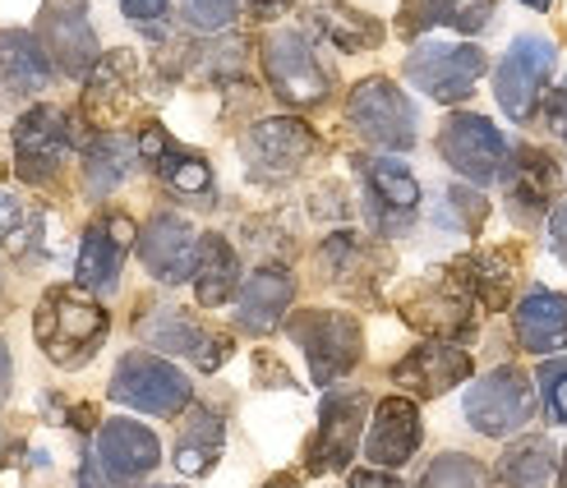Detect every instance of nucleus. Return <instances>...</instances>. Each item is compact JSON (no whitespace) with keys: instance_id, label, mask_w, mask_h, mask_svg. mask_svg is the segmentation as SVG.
Listing matches in <instances>:
<instances>
[{"instance_id":"nucleus-32","label":"nucleus","mask_w":567,"mask_h":488,"mask_svg":"<svg viewBox=\"0 0 567 488\" xmlns=\"http://www.w3.org/2000/svg\"><path fill=\"white\" fill-rule=\"evenodd\" d=\"M221 443H226V428H221V415L208 411V406H194L189 419L181 424V438H176V470L181 475H208L221 456Z\"/></svg>"},{"instance_id":"nucleus-44","label":"nucleus","mask_w":567,"mask_h":488,"mask_svg":"<svg viewBox=\"0 0 567 488\" xmlns=\"http://www.w3.org/2000/svg\"><path fill=\"white\" fill-rule=\"evenodd\" d=\"M111 479L102 475V466H97V456H89V461H83V470H79V488H106Z\"/></svg>"},{"instance_id":"nucleus-28","label":"nucleus","mask_w":567,"mask_h":488,"mask_svg":"<svg viewBox=\"0 0 567 488\" xmlns=\"http://www.w3.org/2000/svg\"><path fill=\"white\" fill-rule=\"evenodd\" d=\"M291 295H296V281L281 272V268H264L245 281V291L236 300V323L245 332H268L281 323V313L291 309Z\"/></svg>"},{"instance_id":"nucleus-10","label":"nucleus","mask_w":567,"mask_h":488,"mask_svg":"<svg viewBox=\"0 0 567 488\" xmlns=\"http://www.w3.org/2000/svg\"><path fill=\"white\" fill-rule=\"evenodd\" d=\"M554 61H558V51H554L549 38L526 33V38H517L513 46H507V55L494 70V97L513 121H530V111L540 106V93H545V83L554 74Z\"/></svg>"},{"instance_id":"nucleus-45","label":"nucleus","mask_w":567,"mask_h":488,"mask_svg":"<svg viewBox=\"0 0 567 488\" xmlns=\"http://www.w3.org/2000/svg\"><path fill=\"white\" fill-rule=\"evenodd\" d=\"M296 6V0H249V10L259 14V19H272V14H287Z\"/></svg>"},{"instance_id":"nucleus-15","label":"nucleus","mask_w":567,"mask_h":488,"mask_svg":"<svg viewBox=\"0 0 567 488\" xmlns=\"http://www.w3.org/2000/svg\"><path fill=\"white\" fill-rule=\"evenodd\" d=\"M138 258L162 285H181L194 277L198 263V231L181 212H157L138 231Z\"/></svg>"},{"instance_id":"nucleus-4","label":"nucleus","mask_w":567,"mask_h":488,"mask_svg":"<svg viewBox=\"0 0 567 488\" xmlns=\"http://www.w3.org/2000/svg\"><path fill=\"white\" fill-rule=\"evenodd\" d=\"M189 378L176 368V364H166L162 355H144V351H134L116 364V373H111V401H121V406L130 411H144V415H157V419H172L189 406Z\"/></svg>"},{"instance_id":"nucleus-33","label":"nucleus","mask_w":567,"mask_h":488,"mask_svg":"<svg viewBox=\"0 0 567 488\" xmlns=\"http://www.w3.org/2000/svg\"><path fill=\"white\" fill-rule=\"evenodd\" d=\"M315 19V28L332 42V46H342V51H370L383 42V23L370 19V14H360L351 6H342V0H319V10L309 14Z\"/></svg>"},{"instance_id":"nucleus-36","label":"nucleus","mask_w":567,"mask_h":488,"mask_svg":"<svg viewBox=\"0 0 567 488\" xmlns=\"http://www.w3.org/2000/svg\"><path fill=\"white\" fill-rule=\"evenodd\" d=\"M420 488H485V466L471 461L462 451H443L439 461L424 470Z\"/></svg>"},{"instance_id":"nucleus-50","label":"nucleus","mask_w":567,"mask_h":488,"mask_svg":"<svg viewBox=\"0 0 567 488\" xmlns=\"http://www.w3.org/2000/svg\"><path fill=\"white\" fill-rule=\"evenodd\" d=\"M0 447H6V434H0Z\"/></svg>"},{"instance_id":"nucleus-41","label":"nucleus","mask_w":567,"mask_h":488,"mask_svg":"<svg viewBox=\"0 0 567 488\" xmlns=\"http://www.w3.org/2000/svg\"><path fill=\"white\" fill-rule=\"evenodd\" d=\"M549 236H554V253L563 258V268H567V198H558L554 212H549Z\"/></svg>"},{"instance_id":"nucleus-39","label":"nucleus","mask_w":567,"mask_h":488,"mask_svg":"<svg viewBox=\"0 0 567 488\" xmlns=\"http://www.w3.org/2000/svg\"><path fill=\"white\" fill-rule=\"evenodd\" d=\"M121 10H125V19H134V23H157V19H166V10H172V0H121Z\"/></svg>"},{"instance_id":"nucleus-43","label":"nucleus","mask_w":567,"mask_h":488,"mask_svg":"<svg viewBox=\"0 0 567 488\" xmlns=\"http://www.w3.org/2000/svg\"><path fill=\"white\" fill-rule=\"evenodd\" d=\"M10 387H14V364H10V346L0 341V406L10 401Z\"/></svg>"},{"instance_id":"nucleus-42","label":"nucleus","mask_w":567,"mask_h":488,"mask_svg":"<svg viewBox=\"0 0 567 488\" xmlns=\"http://www.w3.org/2000/svg\"><path fill=\"white\" fill-rule=\"evenodd\" d=\"M351 488H402V484H396L392 475H383V470H355Z\"/></svg>"},{"instance_id":"nucleus-35","label":"nucleus","mask_w":567,"mask_h":488,"mask_svg":"<svg viewBox=\"0 0 567 488\" xmlns=\"http://www.w3.org/2000/svg\"><path fill=\"white\" fill-rule=\"evenodd\" d=\"M0 245L19 258L42 253V217L33 208H23L14 194L0 189Z\"/></svg>"},{"instance_id":"nucleus-38","label":"nucleus","mask_w":567,"mask_h":488,"mask_svg":"<svg viewBox=\"0 0 567 488\" xmlns=\"http://www.w3.org/2000/svg\"><path fill=\"white\" fill-rule=\"evenodd\" d=\"M236 10H240V0H189V19L198 28H226L236 19Z\"/></svg>"},{"instance_id":"nucleus-12","label":"nucleus","mask_w":567,"mask_h":488,"mask_svg":"<svg viewBox=\"0 0 567 488\" xmlns=\"http://www.w3.org/2000/svg\"><path fill=\"white\" fill-rule=\"evenodd\" d=\"M396 309H402V319L420 332H434V336L471 332V285H466L462 268L430 272L396 300Z\"/></svg>"},{"instance_id":"nucleus-17","label":"nucleus","mask_w":567,"mask_h":488,"mask_svg":"<svg viewBox=\"0 0 567 488\" xmlns=\"http://www.w3.org/2000/svg\"><path fill=\"white\" fill-rule=\"evenodd\" d=\"M138 336H144L153 351L185 355L198 368H217L226 360V351H231V341L213 336L204 323H194L185 309H153L148 319H138Z\"/></svg>"},{"instance_id":"nucleus-49","label":"nucleus","mask_w":567,"mask_h":488,"mask_svg":"<svg viewBox=\"0 0 567 488\" xmlns=\"http://www.w3.org/2000/svg\"><path fill=\"white\" fill-rule=\"evenodd\" d=\"M0 313H6V277H0Z\"/></svg>"},{"instance_id":"nucleus-8","label":"nucleus","mask_w":567,"mask_h":488,"mask_svg":"<svg viewBox=\"0 0 567 488\" xmlns=\"http://www.w3.org/2000/svg\"><path fill=\"white\" fill-rule=\"evenodd\" d=\"M530 411H535V387L517 364L485 373V378L466 392V419L475 434H485V438L517 434V428L530 424Z\"/></svg>"},{"instance_id":"nucleus-16","label":"nucleus","mask_w":567,"mask_h":488,"mask_svg":"<svg viewBox=\"0 0 567 488\" xmlns=\"http://www.w3.org/2000/svg\"><path fill=\"white\" fill-rule=\"evenodd\" d=\"M93 456H97V466H102V475H106L111 484H138L144 475L157 470L162 443H157L153 428L134 424V419H106V424L97 428Z\"/></svg>"},{"instance_id":"nucleus-23","label":"nucleus","mask_w":567,"mask_h":488,"mask_svg":"<svg viewBox=\"0 0 567 488\" xmlns=\"http://www.w3.org/2000/svg\"><path fill=\"white\" fill-rule=\"evenodd\" d=\"M364 180H370V194H374V226L379 231H388V236L406 231L415 208H420V180L392 157L364 162Z\"/></svg>"},{"instance_id":"nucleus-29","label":"nucleus","mask_w":567,"mask_h":488,"mask_svg":"<svg viewBox=\"0 0 567 488\" xmlns=\"http://www.w3.org/2000/svg\"><path fill=\"white\" fill-rule=\"evenodd\" d=\"M138 166V143L125 134H97L83 148V189L89 198H106L111 189H121L130 180V170Z\"/></svg>"},{"instance_id":"nucleus-6","label":"nucleus","mask_w":567,"mask_h":488,"mask_svg":"<svg viewBox=\"0 0 567 488\" xmlns=\"http://www.w3.org/2000/svg\"><path fill=\"white\" fill-rule=\"evenodd\" d=\"M347 121L360 129L364 143H374V148H388V153L415 148V106L388 79L355 83L347 97Z\"/></svg>"},{"instance_id":"nucleus-9","label":"nucleus","mask_w":567,"mask_h":488,"mask_svg":"<svg viewBox=\"0 0 567 488\" xmlns=\"http://www.w3.org/2000/svg\"><path fill=\"white\" fill-rule=\"evenodd\" d=\"M485 51L480 46H457V42H420L406 55V79L424 97L434 102H462L485 74Z\"/></svg>"},{"instance_id":"nucleus-19","label":"nucleus","mask_w":567,"mask_h":488,"mask_svg":"<svg viewBox=\"0 0 567 488\" xmlns=\"http://www.w3.org/2000/svg\"><path fill=\"white\" fill-rule=\"evenodd\" d=\"M466 378H471V355L457 351V346H447V341H424V346H415L402 364L392 368V383L415 392L420 401L443 396V392H452Z\"/></svg>"},{"instance_id":"nucleus-24","label":"nucleus","mask_w":567,"mask_h":488,"mask_svg":"<svg viewBox=\"0 0 567 488\" xmlns=\"http://www.w3.org/2000/svg\"><path fill=\"white\" fill-rule=\"evenodd\" d=\"M55 65L47 61V51L38 33L23 28H0V93L10 97H33L51 83Z\"/></svg>"},{"instance_id":"nucleus-13","label":"nucleus","mask_w":567,"mask_h":488,"mask_svg":"<svg viewBox=\"0 0 567 488\" xmlns=\"http://www.w3.org/2000/svg\"><path fill=\"white\" fill-rule=\"evenodd\" d=\"M130 240H134V221L125 212L97 217L89 231H83V240H79V258H74L79 291H89V295H111V291H116Z\"/></svg>"},{"instance_id":"nucleus-7","label":"nucleus","mask_w":567,"mask_h":488,"mask_svg":"<svg viewBox=\"0 0 567 488\" xmlns=\"http://www.w3.org/2000/svg\"><path fill=\"white\" fill-rule=\"evenodd\" d=\"M33 33L47 51V61L55 65V74L89 79L93 65L102 61V46H97L93 19H89V0H47Z\"/></svg>"},{"instance_id":"nucleus-14","label":"nucleus","mask_w":567,"mask_h":488,"mask_svg":"<svg viewBox=\"0 0 567 488\" xmlns=\"http://www.w3.org/2000/svg\"><path fill=\"white\" fill-rule=\"evenodd\" d=\"M364 392H328L319 411V438L309 447V475H342L351 466V456L360 447L364 428Z\"/></svg>"},{"instance_id":"nucleus-34","label":"nucleus","mask_w":567,"mask_h":488,"mask_svg":"<svg viewBox=\"0 0 567 488\" xmlns=\"http://www.w3.org/2000/svg\"><path fill=\"white\" fill-rule=\"evenodd\" d=\"M554 475V443L545 434H530L522 443H513L498 461V479L507 488H540Z\"/></svg>"},{"instance_id":"nucleus-25","label":"nucleus","mask_w":567,"mask_h":488,"mask_svg":"<svg viewBox=\"0 0 567 488\" xmlns=\"http://www.w3.org/2000/svg\"><path fill=\"white\" fill-rule=\"evenodd\" d=\"M138 89V70H134V55L130 51H111L93 65L89 74V89H83V111L106 125V121H121Z\"/></svg>"},{"instance_id":"nucleus-40","label":"nucleus","mask_w":567,"mask_h":488,"mask_svg":"<svg viewBox=\"0 0 567 488\" xmlns=\"http://www.w3.org/2000/svg\"><path fill=\"white\" fill-rule=\"evenodd\" d=\"M545 121H549V129H554L558 138H567V79L549 93V102H545Z\"/></svg>"},{"instance_id":"nucleus-5","label":"nucleus","mask_w":567,"mask_h":488,"mask_svg":"<svg viewBox=\"0 0 567 488\" xmlns=\"http://www.w3.org/2000/svg\"><path fill=\"white\" fill-rule=\"evenodd\" d=\"M439 153L443 162L457 170L462 180L471 185H489V180H503L507 170V134L485 121V116H471V111H457V116H447L443 129H439Z\"/></svg>"},{"instance_id":"nucleus-30","label":"nucleus","mask_w":567,"mask_h":488,"mask_svg":"<svg viewBox=\"0 0 567 488\" xmlns=\"http://www.w3.org/2000/svg\"><path fill=\"white\" fill-rule=\"evenodd\" d=\"M236 281H240V258L236 249L226 245V236L208 231L198 236V263H194V295L204 309H217L236 295Z\"/></svg>"},{"instance_id":"nucleus-31","label":"nucleus","mask_w":567,"mask_h":488,"mask_svg":"<svg viewBox=\"0 0 567 488\" xmlns=\"http://www.w3.org/2000/svg\"><path fill=\"white\" fill-rule=\"evenodd\" d=\"M462 277L471 285V295H480L489 309H507V300H513L517 281H522V253L513 245L503 249H485L462 263Z\"/></svg>"},{"instance_id":"nucleus-3","label":"nucleus","mask_w":567,"mask_h":488,"mask_svg":"<svg viewBox=\"0 0 567 488\" xmlns=\"http://www.w3.org/2000/svg\"><path fill=\"white\" fill-rule=\"evenodd\" d=\"M74 153V121L61 106H28L14 121V176L23 185H51Z\"/></svg>"},{"instance_id":"nucleus-47","label":"nucleus","mask_w":567,"mask_h":488,"mask_svg":"<svg viewBox=\"0 0 567 488\" xmlns=\"http://www.w3.org/2000/svg\"><path fill=\"white\" fill-rule=\"evenodd\" d=\"M558 488H567V451H563V466H558Z\"/></svg>"},{"instance_id":"nucleus-27","label":"nucleus","mask_w":567,"mask_h":488,"mask_svg":"<svg viewBox=\"0 0 567 488\" xmlns=\"http://www.w3.org/2000/svg\"><path fill=\"white\" fill-rule=\"evenodd\" d=\"M494 19V0H406L402 6V28L406 38L430 33V28H457V33H480Z\"/></svg>"},{"instance_id":"nucleus-20","label":"nucleus","mask_w":567,"mask_h":488,"mask_svg":"<svg viewBox=\"0 0 567 488\" xmlns=\"http://www.w3.org/2000/svg\"><path fill=\"white\" fill-rule=\"evenodd\" d=\"M138 162L153 166L162 185L172 189V194H185V198H198V194H208L213 189V170L208 162L181 148V143L166 134L162 125H144V134H138Z\"/></svg>"},{"instance_id":"nucleus-48","label":"nucleus","mask_w":567,"mask_h":488,"mask_svg":"<svg viewBox=\"0 0 567 488\" xmlns=\"http://www.w3.org/2000/svg\"><path fill=\"white\" fill-rule=\"evenodd\" d=\"M522 6H530V10H549V0H522Z\"/></svg>"},{"instance_id":"nucleus-2","label":"nucleus","mask_w":567,"mask_h":488,"mask_svg":"<svg viewBox=\"0 0 567 488\" xmlns=\"http://www.w3.org/2000/svg\"><path fill=\"white\" fill-rule=\"evenodd\" d=\"M287 332L305 351L309 378H315L319 387H332L337 378H347L364 355V336H360V323L351 319V313L309 309V313H296V319L287 323Z\"/></svg>"},{"instance_id":"nucleus-26","label":"nucleus","mask_w":567,"mask_h":488,"mask_svg":"<svg viewBox=\"0 0 567 488\" xmlns=\"http://www.w3.org/2000/svg\"><path fill=\"white\" fill-rule=\"evenodd\" d=\"M517 341L535 355H549L567 341V300L558 291H545V285H535V291L522 295L517 313Z\"/></svg>"},{"instance_id":"nucleus-22","label":"nucleus","mask_w":567,"mask_h":488,"mask_svg":"<svg viewBox=\"0 0 567 488\" xmlns=\"http://www.w3.org/2000/svg\"><path fill=\"white\" fill-rule=\"evenodd\" d=\"M315 129L300 125V121H264L254 125L249 134V166L259 170V176H291V170H300L309 162V153H315Z\"/></svg>"},{"instance_id":"nucleus-18","label":"nucleus","mask_w":567,"mask_h":488,"mask_svg":"<svg viewBox=\"0 0 567 488\" xmlns=\"http://www.w3.org/2000/svg\"><path fill=\"white\" fill-rule=\"evenodd\" d=\"M503 204L522 226H535L549 204H558V166L545 153L522 148L503 170Z\"/></svg>"},{"instance_id":"nucleus-11","label":"nucleus","mask_w":567,"mask_h":488,"mask_svg":"<svg viewBox=\"0 0 567 488\" xmlns=\"http://www.w3.org/2000/svg\"><path fill=\"white\" fill-rule=\"evenodd\" d=\"M264 74L272 93L291 106H319L328 97V70L319 65L315 46L296 28H281L264 42Z\"/></svg>"},{"instance_id":"nucleus-46","label":"nucleus","mask_w":567,"mask_h":488,"mask_svg":"<svg viewBox=\"0 0 567 488\" xmlns=\"http://www.w3.org/2000/svg\"><path fill=\"white\" fill-rule=\"evenodd\" d=\"M264 488H300V479H296V475H272Z\"/></svg>"},{"instance_id":"nucleus-37","label":"nucleus","mask_w":567,"mask_h":488,"mask_svg":"<svg viewBox=\"0 0 567 488\" xmlns=\"http://www.w3.org/2000/svg\"><path fill=\"white\" fill-rule=\"evenodd\" d=\"M540 387H545V401H549V419L567 424V360L540 364Z\"/></svg>"},{"instance_id":"nucleus-1","label":"nucleus","mask_w":567,"mask_h":488,"mask_svg":"<svg viewBox=\"0 0 567 488\" xmlns=\"http://www.w3.org/2000/svg\"><path fill=\"white\" fill-rule=\"evenodd\" d=\"M33 332L51 364L83 368L102 351L111 319L89 291H79V285H51L33 313Z\"/></svg>"},{"instance_id":"nucleus-21","label":"nucleus","mask_w":567,"mask_h":488,"mask_svg":"<svg viewBox=\"0 0 567 488\" xmlns=\"http://www.w3.org/2000/svg\"><path fill=\"white\" fill-rule=\"evenodd\" d=\"M415 447H420V406L406 396L379 401L374 428H370V438H364V456H370L379 470H396L411 461Z\"/></svg>"}]
</instances>
